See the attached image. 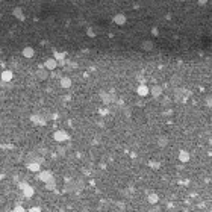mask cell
I'll return each mask as SVG.
<instances>
[{"label":"cell","instance_id":"23","mask_svg":"<svg viewBox=\"0 0 212 212\" xmlns=\"http://www.w3.org/2000/svg\"><path fill=\"white\" fill-rule=\"evenodd\" d=\"M152 33H153V35H158V33H159V32H158V29H156V28H155V29H153V30H152Z\"/></svg>","mask_w":212,"mask_h":212},{"label":"cell","instance_id":"5","mask_svg":"<svg viewBox=\"0 0 212 212\" xmlns=\"http://www.w3.org/2000/svg\"><path fill=\"white\" fill-rule=\"evenodd\" d=\"M136 91H138V96H141V97H145V96H149V94H150V88H149L147 85H144V83H142V85H139Z\"/></svg>","mask_w":212,"mask_h":212},{"label":"cell","instance_id":"21","mask_svg":"<svg viewBox=\"0 0 212 212\" xmlns=\"http://www.w3.org/2000/svg\"><path fill=\"white\" fill-rule=\"evenodd\" d=\"M29 212H41V209H39V208H32Z\"/></svg>","mask_w":212,"mask_h":212},{"label":"cell","instance_id":"22","mask_svg":"<svg viewBox=\"0 0 212 212\" xmlns=\"http://www.w3.org/2000/svg\"><path fill=\"white\" fill-rule=\"evenodd\" d=\"M88 35H89V36H94V32H92V29H88Z\"/></svg>","mask_w":212,"mask_h":212},{"label":"cell","instance_id":"6","mask_svg":"<svg viewBox=\"0 0 212 212\" xmlns=\"http://www.w3.org/2000/svg\"><path fill=\"white\" fill-rule=\"evenodd\" d=\"M158 147H161V149H164V147H167L168 145V142H170V139H168V136H165V135H161V136H158Z\"/></svg>","mask_w":212,"mask_h":212},{"label":"cell","instance_id":"14","mask_svg":"<svg viewBox=\"0 0 212 212\" xmlns=\"http://www.w3.org/2000/svg\"><path fill=\"white\" fill-rule=\"evenodd\" d=\"M158 200H159V195H158L156 192H152V194H149V195H147V202H149V203H152V205L158 203Z\"/></svg>","mask_w":212,"mask_h":212},{"label":"cell","instance_id":"12","mask_svg":"<svg viewBox=\"0 0 212 212\" xmlns=\"http://www.w3.org/2000/svg\"><path fill=\"white\" fill-rule=\"evenodd\" d=\"M153 47H155L153 41H142V43H141V49H142V50H145V52L153 50Z\"/></svg>","mask_w":212,"mask_h":212},{"label":"cell","instance_id":"2","mask_svg":"<svg viewBox=\"0 0 212 212\" xmlns=\"http://www.w3.org/2000/svg\"><path fill=\"white\" fill-rule=\"evenodd\" d=\"M58 67V61L55 59V58H49V59H46V62H44V68H47V70H55Z\"/></svg>","mask_w":212,"mask_h":212},{"label":"cell","instance_id":"15","mask_svg":"<svg viewBox=\"0 0 212 212\" xmlns=\"http://www.w3.org/2000/svg\"><path fill=\"white\" fill-rule=\"evenodd\" d=\"M39 165H41V164H38V162H28V164H26V167H28L30 171H38Z\"/></svg>","mask_w":212,"mask_h":212},{"label":"cell","instance_id":"24","mask_svg":"<svg viewBox=\"0 0 212 212\" xmlns=\"http://www.w3.org/2000/svg\"><path fill=\"white\" fill-rule=\"evenodd\" d=\"M0 55H2V49H0Z\"/></svg>","mask_w":212,"mask_h":212},{"label":"cell","instance_id":"18","mask_svg":"<svg viewBox=\"0 0 212 212\" xmlns=\"http://www.w3.org/2000/svg\"><path fill=\"white\" fill-rule=\"evenodd\" d=\"M55 187H56V180H55V177L46 183V188H47V189H55Z\"/></svg>","mask_w":212,"mask_h":212},{"label":"cell","instance_id":"4","mask_svg":"<svg viewBox=\"0 0 212 212\" xmlns=\"http://www.w3.org/2000/svg\"><path fill=\"white\" fill-rule=\"evenodd\" d=\"M0 79H2V82H11L12 79H14V73L11 70H5L2 73V76H0Z\"/></svg>","mask_w":212,"mask_h":212},{"label":"cell","instance_id":"20","mask_svg":"<svg viewBox=\"0 0 212 212\" xmlns=\"http://www.w3.org/2000/svg\"><path fill=\"white\" fill-rule=\"evenodd\" d=\"M14 212H26V211H24V209H23L21 206H17V208L14 209Z\"/></svg>","mask_w":212,"mask_h":212},{"label":"cell","instance_id":"7","mask_svg":"<svg viewBox=\"0 0 212 212\" xmlns=\"http://www.w3.org/2000/svg\"><path fill=\"white\" fill-rule=\"evenodd\" d=\"M53 179V174H52V171H41L39 173V180H43L44 183H47L49 180Z\"/></svg>","mask_w":212,"mask_h":212},{"label":"cell","instance_id":"16","mask_svg":"<svg viewBox=\"0 0 212 212\" xmlns=\"http://www.w3.org/2000/svg\"><path fill=\"white\" fill-rule=\"evenodd\" d=\"M114 21H115L117 24H124V23H126V15H123V14H118V15H115Z\"/></svg>","mask_w":212,"mask_h":212},{"label":"cell","instance_id":"8","mask_svg":"<svg viewBox=\"0 0 212 212\" xmlns=\"http://www.w3.org/2000/svg\"><path fill=\"white\" fill-rule=\"evenodd\" d=\"M150 94H152L155 99H158L159 96L162 94V86H159V85H155V86H152V88H150Z\"/></svg>","mask_w":212,"mask_h":212},{"label":"cell","instance_id":"1","mask_svg":"<svg viewBox=\"0 0 212 212\" xmlns=\"http://www.w3.org/2000/svg\"><path fill=\"white\" fill-rule=\"evenodd\" d=\"M53 138H55V141H58V142H64V141L68 139V134L65 130H56L55 134H53Z\"/></svg>","mask_w":212,"mask_h":212},{"label":"cell","instance_id":"17","mask_svg":"<svg viewBox=\"0 0 212 212\" xmlns=\"http://www.w3.org/2000/svg\"><path fill=\"white\" fill-rule=\"evenodd\" d=\"M76 189V182H68L67 185H65V191L67 192H71Z\"/></svg>","mask_w":212,"mask_h":212},{"label":"cell","instance_id":"9","mask_svg":"<svg viewBox=\"0 0 212 212\" xmlns=\"http://www.w3.org/2000/svg\"><path fill=\"white\" fill-rule=\"evenodd\" d=\"M21 188H23V192H24V195H26V197H32V195H33V188H32V187H29L28 183H23V185H21Z\"/></svg>","mask_w":212,"mask_h":212},{"label":"cell","instance_id":"10","mask_svg":"<svg viewBox=\"0 0 212 212\" xmlns=\"http://www.w3.org/2000/svg\"><path fill=\"white\" fill-rule=\"evenodd\" d=\"M189 158H191V156H189V153H188L187 150H180V153H179V161H180V162H183V164L188 162Z\"/></svg>","mask_w":212,"mask_h":212},{"label":"cell","instance_id":"19","mask_svg":"<svg viewBox=\"0 0 212 212\" xmlns=\"http://www.w3.org/2000/svg\"><path fill=\"white\" fill-rule=\"evenodd\" d=\"M14 14H15L17 17H20V20H23V15H21V9H20V8H15V9H14Z\"/></svg>","mask_w":212,"mask_h":212},{"label":"cell","instance_id":"3","mask_svg":"<svg viewBox=\"0 0 212 212\" xmlns=\"http://www.w3.org/2000/svg\"><path fill=\"white\" fill-rule=\"evenodd\" d=\"M36 79H39V81H46V79H49V70L41 67L36 70Z\"/></svg>","mask_w":212,"mask_h":212},{"label":"cell","instance_id":"13","mask_svg":"<svg viewBox=\"0 0 212 212\" xmlns=\"http://www.w3.org/2000/svg\"><path fill=\"white\" fill-rule=\"evenodd\" d=\"M21 53H23V56H24V58H32L35 52H33V49H32V47H24Z\"/></svg>","mask_w":212,"mask_h":212},{"label":"cell","instance_id":"11","mask_svg":"<svg viewBox=\"0 0 212 212\" xmlns=\"http://www.w3.org/2000/svg\"><path fill=\"white\" fill-rule=\"evenodd\" d=\"M61 88H65V89H67V88H70L71 86V79L70 77H67V76H65V77H61Z\"/></svg>","mask_w":212,"mask_h":212}]
</instances>
